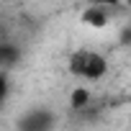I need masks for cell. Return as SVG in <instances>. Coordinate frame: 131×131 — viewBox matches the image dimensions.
Here are the masks:
<instances>
[{
	"label": "cell",
	"instance_id": "cell-1",
	"mask_svg": "<svg viewBox=\"0 0 131 131\" xmlns=\"http://www.w3.org/2000/svg\"><path fill=\"white\" fill-rule=\"evenodd\" d=\"M67 70H70L72 77H82V80L98 82V80H103L105 72H108V59H105L103 54H98V51H85V49H80V51H75V54L70 57Z\"/></svg>",
	"mask_w": 131,
	"mask_h": 131
},
{
	"label": "cell",
	"instance_id": "cell-2",
	"mask_svg": "<svg viewBox=\"0 0 131 131\" xmlns=\"http://www.w3.org/2000/svg\"><path fill=\"white\" fill-rule=\"evenodd\" d=\"M54 113L46 108H31L28 113H23L18 118V131H51L54 128Z\"/></svg>",
	"mask_w": 131,
	"mask_h": 131
},
{
	"label": "cell",
	"instance_id": "cell-3",
	"mask_svg": "<svg viewBox=\"0 0 131 131\" xmlns=\"http://www.w3.org/2000/svg\"><path fill=\"white\" fill-rule=\"evenodd\" d=\"M80 21H82L85 26H90V28H105L108 21H111V16H108V10H105L103 5H88V8L82 10Z\"/></svg>",
	"mask_w": 131,
	"mask_h": 131
},
{
	"label": "cell",
	"instance_id": "cell-4",
	"mask_svg": "<svg viewBox=\"0 0 131 131\" xmlns=\"http://www.w3.org/2000/svg\"><path fill=\"white\" fill-rule=\"evenodd\" d=\"M18 59H21V49L13 41H8V39H0V72L13 67Z\"/></svg>",
	"mask_w": 131,
	"mask_h": 131
},
{
	"label": "cell",
	"instance_id": "cell-5",
	"mask_svg": "<svg viewBox=\"0 0 131 131\" xmlns=\"http://www.w3.org/2000/svg\"><path fill=\"white\" fill-rule=\"evenodd\" d=\"M90 105V90L88 88H75L70 93V108L72 111H85Z\"/></svg>",
	"mask_w": 131,
	"mask_h": 131
},
{
	"label": "cell",
	"instance_id": "cell-6",
	"mask_svg": "<svg viewBox=\"0 0 131 131\" xmlns=\"http://www.w3.org/2000/svg\"><path fill=\"white\" fill-rule=\"evenodd\" d=\"M8 93H10V80H8V72H0V105L8 100Z\"/></svg>",
	"mask_w": 131,
	"mask_h": 131
},
{
	"label": "cell",
	"instance_id": "cell-7",
	"mask_svg": "<svg viewBox=\"0 0 131 131\" xmlns=\"http://www.w3.org/2000/svg\"><path fill=\"white\" fill-rule=\"evenodd\" d=\"M118 41H121V46H131V23L121 28V36H118Z\"/></svg>",
	"mask_w": 131,
	"mask_h": 131
}]
</instances>
